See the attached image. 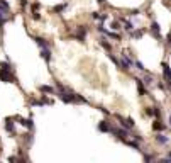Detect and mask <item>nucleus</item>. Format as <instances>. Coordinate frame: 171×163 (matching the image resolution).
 I'll return each mask as SVG.
<instances>
[{"instance_id": "1", "label": "nucleus", "mask_w": 171, "mask_h": 163, "mask_svg": "<svg viewBox=\"0 0 171 163\" xmlns=\"http://www.w3.org/2000/svg\"><path fill=\"white\" fill-rule=\"evenodd\" d=\"M56 94L65 104H88V99H85L83 95L75 94L70 87H65L61 83H56Z\"/></svg>"}, {"instance_id": "2", "label": "nucleus", "mask_w": 171, "mask_h": 163, "mask_svg": "<svg viewBox=\"0 0 171 163\" xmlns=\"http://www.w3.org/2000/svg\"><path fill=\"white\" fill-rule=\"evenodd\" d=\"M0 80L5 83H15V75H14V68H12L10 63L7 61H2L0 63Z\"/></svg>"}, {"instance_id": "3", "label": "nucleus", "mask_w": 171, "mask_h": 163, "mask_svg": "<svg viewBox=\"0 0 171 163\" xmlns=\"http://www.w3.org/2000/svg\"><path fill=\"white\" fill-rule=\"evenodd\" d=\"M110 134H114L117 139L122 141V143L132 136L131 131H129V129H126V128H122V126H112V128H110Z\"/></svg>"}, {"instance_id": "4", "label": "nucleus", "mask_w": 171, "mask_h": 163, "mask_svg": "<svg viewBox=\"0 0 171 163\" xmlns=\"http://www.w3.org/2000/svg\"><path fill=\"white\" fill-rule=\"evenodd\" d=\"M115 119L119 121V124H120V126H122V128H126V129H129V131H132V129H134V126H136L134 119H131V117H122V116L115 114Z\"/></svg>"}, {"instance_id": "5", "label": "nucleus", "mask_w": 171, "mask_h": 163, "mask_svg": "<svg viewBox=\"0 0 171 163\" xmlns=\"http://www.w3.org/2000/svg\"><path fill=\"white\" fill-rule=\"evenodd\" d=\"M86 34H88V29H86V26H76V29L73 31V37L75 39H78L80 43H83L85 41V37H86Z\"/></svg>"}, {"instance_id": "6", "label": "nucleus", "mask_w": 171, "mask_h": 163, "mask_svg": "<svg viewBox=\"0 0 171 163\" xmlns=\"http://www.w3.org/2000/svg\"><path fill=\"white\" fill-rule=\"evenodd\" d=\"M132 65H134V61L129 58V54H126V51L122 53V60L119 61V68L124 70V72H129V70L132 68Z\"/></svg>"}, {"instance_id": "7", "label": "nucleus", "mask_w": 171, "mask_h": 163, "mask_svg": "<svg viewBox=\"0 0 171 163\" xmlns=\"http://www.w3.org/2000/svg\"><path fill=\"white\" fill-rule=\"evenodd\" d=\"M53 104V99H48L44 95H41L39 99H32L31 100V106L32 107H43V106H51Z\"/></svg>"}, {"instance_id": "8", "label": "nucleus", "mask_w": 171, "mask_h": 163, "mask_svg": "<svg viewBox=\"0 0 171 163\" xmlns=\"http://www.w3.org/2000/svg\"><path fill=\"white\" fill-rule=\"evenodd\" d=\"M154 141H156V143L158 144H159V146H166V144H169V136L168 134H166V133H158V134L156 136H154Z\"/></svg>"}, {"instance_id": "9", "label": "nucleus", "mask_w": 171, "mask_h": 163, "mask_svg": "<svg viewBox=\"0 0 171 163\" xmlns=\"http://www.w3.org/2000/svg\"><path fill=\"white\" fill-rule=\"evenodd\" d=\"M15 121H19V124H22L24 128H27V129H34V121H32V117H29V119H24V117H20V116H15L14 117Z\"/></svg>"}, {"instance_id": "10", "label": "nucleus", "mask_w": 171, "mask_h": 163, "mask_svg": "<svg viewBox=\"0 0 171 163\" xmlns=\"http://www.w3.org/2000/svg\"><path fill=\"white\" fill-rule=\"evenodd\" d=\"M163 78L168 83V87H171V68L168 63H163Z\"/></svg>"}, {"instance_id": "11", "label": "nucleus", "mask_w": 171, "mask_h": 163, "mask_svg": "<svg viewBox=\"0 0 171 163\" xmlns=\"http://www.w3.org/2000/svg\"><path fill=\"white\" fill-rule=\"evenodd\" d=\"M14 117H7L5 119V131L10 133V134H14L15 133V122H14Z\"/></svg>"}, {"instance_id": "12", "label": "nucleus", "mask_w": 171, "mask_h": 163, "mask_svg": "<svg viewBox=\"0 0 171 163\" xmlns=\"http://www.w3.org/2000/svg\"><path fill=\"white\" fill-rule=\"evenodd\" d=\"M146 114L151 116V117H154V119H159L161 111H159V107H146Z\"/></svg>"}, {"instance_id": "13", "label": "nucleus", "mask_w": 171, "mask_h": 163, "mask_svg": "<svg viewBox=\"0 0 171 163\" xmlns=\"http://www.w3.org/2000/svg\"><path fill=\"white\" fill-rule=\"evenodd\" d=\"M153 129H154L156 133H161V131H168V126H166L164 122H161L159 119H156V121L153 122Z\"/></svg>"}, {"instance_id": "14", "label": "nucleus", "mask_w": 171, "mask_h": 163, "mask_svg": "<svg viewBox=\"0 0 171 163\" xmlns=\"http://www.w3.org/2000/svg\"><path fill=\"white\" fill-rule=\"evenodd\" d=\"M110 128H112V124L108 122V121H105V119H102L98 122V131L100 133H110Z\"/></svg>"}, {"instance_id": "15", "label": "nucleus", "mask_w": 171, "mask_h": 163, "mask_svg": "<svg viewBox=\"0 0 171 163\" xmlns=\"http://www.w3.org/2000/svg\"><path fill=\"white\" fill-rule=\"evenodd\" d=\"M91 17L97 20L98 24H102V22H105V20L108 19V14H105V12H95V14H91Z\"/></svg>"}, {"instance_id": "16", "label": "nucleus", "mask_w": 171, "mask_h": 163, "mask_svg": "<svg viewBox=\"0 0 171 163\" xmlns=\"http://www.w3.org/2000/svg\"><path fill=\"white\" fill-rule=\"evenodd\" d=\"M98 44L102 46L103 49H107L108 53H112V43H108V39H107V36H103V37H100L98 39Z\"/></svg>"}, {"instance_id": "17", "label": "nucleus", "mask_w": 171, "mask_h": 163, "mask_svg": "<svg viewBox=\"0 0 171 163\" xmlns=\"http://www.w3.org/2000/svg\"><path fill=\"white\" fill-rule=\"evenodd\" d=\"M151 32H153V36L156 37V39H161V27H159V24L158 22H153L151 24Z\"/></svg>"}, {"instance_id": "18", "label": "nucleus", "mask_w": 171, "mask_h": 163, "mask_svg": "<svg viewBox=\"0 0 171 163\" xmlns=\"http://www.w3.org/2000/svg\"><path fill=\"white\" fill-rule=\"evenodd\" d=\"M34 41H36V44L39 46L41 49H44V48H49V43H48V39H44V37H41V36H34Z\"/></svg>"}, {"instance_id": "19", "label": "nucleus", "mask_w": 171, "mask_h": 163, "mask_svg": "<svg viewBox=\"0 0 171 163\" xmlns=\"http://www.w3.org/2000/svg\"><path fill=\"white\" fill-rule=\"evenodd\" d=\"M120 20H122V29L124 31H127V32L134 31V22H132V20H129V19H120Z\"/></svg>"}, {"instance_id": "20", "label": "nucleus", "mask_w": 171, "mask_h": 163, "mask_svg": "<svg viewBox=\"0 0 171 163\" xmlns=\"http://www.w3.org/2000/svg\"><path fill=\"white\" fill-rule=\"evenodd\" d=\"M136 83H137V90H139L141 95H146L148 90H146V85H144V80L142 78H136Z\"/></svg>"}, {"instance_id": "21", "label": "nucleus", "mask_w": 171, "mask_h": 163, "mask_svg": "<svg viewBox=\"0 0 171 163\" xmlns=\"http://www.w3.org/2000/svg\"><path fill=\"white\" fill-rule=\"evenodd\" d=\"M39 92H43V94H56V87H51V85H41L39 87Z\"/></svg>"}, {"instance_id": "22", "label": "nucleus", "mask_w": 171, "mask_h": 163, "mask_svg": "<svg viewBox=\"0 0 171 163\" xmlns=\"http://www.w3.org/2000/svg\"><path fill=\"white\" fill-rule=\"evenodd\" d=\"M41 56L44 58L46 60V63H49V61H51V48H44V49H41Z\"/></svg>"}, {"instance_id": "23", "label": "nucleus", "mask_w": 171, "mask_h": 163, "mask_svg": "<svg viewBox=\"0 0 171 163\" xmlns=\"http://www.w3.org/2000/svg\"><path fill=\"white\" fill-rule=\"evenodd\" d=\"M142 80H144V83H146V85H148V87H151V85H154V83H156V78H154L151 73H146Z\"/></svg>"}, {"instance_id": "24", "label": "nucleus", "mask_w": 171, "mask_h": 163, "mask_svg": "<svg viewBox=\"0 0 171 163\" xmlns=\"http://www.w3.org/2000/svg\"><path fill=\"white\" fill-rule=\"evenodd\" d=\"M124 143H126L127 146H131V148H134V149H137V151H141V144H139V141H132V139H126L124 141Z\"/></svg>"}, {"instance_id": "25", "label": "nucleus", "mask_w": 171, "mask_h": 163, "mask_svg": "<svg viewBox=\"0 0 171 163\" xmlns=\"http://www.w3.org/2000/svg\"><path fill=\"white\" fill-rule=\"evenodd\" d=\"M129 34H131L132 39H137V37H141V36L144 34V31H142V29H134V31H131Z\"/></svg>"}, {"instance_id": "26", "label": "nucleus", "mask_w": 171, "mask_h": 163, "mask_svg": "<svg viewBox=\"0 0 171 163\" xmlns=\"http://www.w3.org/2000/svg\"><path fill=\"white\" fill-rule=\"evenodd\" d=\"M66 7H68V3H66V2H63V3H60V5H56V7H54V12H58V14H61V12H63L65 9H66Z\"/></svg>"}, {"instance_id": "27", "label": "nucleus", "mask_w": 171, "mask_h": 163, "mask_svg": "<svg viewBox=\"0 0 171 163\" xmlns=\"http://www.w3.org/2000/svg\"><path fill=\"white\" fill-rule=\"evenodd\" d=\"M0 9L9 12V10H10V5H9V2H5V0H0Z\"/></svg>"}, {"instance_id": "28", "label": "nucleus", "mask_w": 171, "mask_h": 163, "mask_svg": "<svg viewBox=\"0 0 171 163\" xmlns=\"http://www.w3.org/2000/svg\"><path fill=\"white\" fill-rule=\"evenodd\" d=\"M24 139H26L27 146H31L32 143H34V136H32V134H24Z\"/></svg>"}, {"instance_id": "29", "label": "nucleus", "mask_w": 171, "mask_h": 163, "mask_svg": "<svg viewBox=\"0 0 171 163\" xmlns=\"http://www.w3.org/2000/svg\"><path fill=\"white\" fill-rule=\"evenodd\" d=\"M144 160H146V161H156L158 158L154 156V155H148V153H144Z\"/></svg>"}, {"instance_id": "30", "label": "nucleus", "mask_w": 171, "mask_h": 163, "mask_svg": "<svg viewBox=\"0 0 171 163\" xmlns=\"http://www.w3.org/2000/svg\"><path fill=\"white\" fill-rule=\"evenodd\" d=\"M134 65L137 66V70H139V72H146V68H144V65H142V63H141V61H139V60H136V61H134Z\"/></svg>"}, {"instance_id": "31", "label": "nucleus", "mask_w": 171, "mask_h": 163, "mask_svg": "<svg viewBox=\"0 0 171 163\" xmlns=\"http://www.w3.org/2000/svg\"><path fill=\"white\" fill-rule=\"evenodd\" d=\"M119 29H120L119 22H117V20H114V22H112V31H119Z\"/></svg>"}, {"instance_id": "32", "label": "nucleus", "mask_w": 171, "mask_h": 163, "mask_svg": "<svg viewBox=\"0 0 171 163\" xmlns=\"http://www.w3.org/2000/svg\"><path fill=\"white\" fill-rule=\"evenodd\" d=\"M27 5H29V0H20V7H22V9H26Z\"/></svg>"}, {"instance_id": "33", "label": "nucleus", "mask_w": 171, "mask_h": 163, "mask_svg": "<svg viewBox=\"0 0 171 163\" xmlns=\"http://www.w3.org/2000/svg\"><path fill=\"white\" fill-rule=\"evenodd\" d=\"M32 19H34V20H39V19H41L39 12H32Z\"/></svg>"}, {"instance_id": "34", "label": "nucleus", "mask_w": 171, "mask_h": 163, "mask_svg": "<svg viewBox=\"0 0 171 163\" xmlns=\"http://www.w3.org/2000/svg\"><path fill=\"white\" fill-rule=\"evenodd\" d=\"M39 3H32V12H37V10H39Z\"/></svg>"}, {"instance_id": "35", "label": "nucleus", "mask_w": 171, "mask_h": 163, "mask_svg": "<svg viewBox=\"0 0 171 163\" xmlns=\"http://www.w3.org/2000/svg\"><path fill=\"white\" fill-rule=\"evenodd\" d=\"M100 111H102V112H103V114H105V116H108V114H110V112H108L107 109H103V107H100Z\"/></svg>"}, {"instance_id": "36", "label": "nucleus", "mask_w": 171, "mask_h": 163, "mask_svg": "<svg viewBox=\"0 0 171 163\" xmlns=\"http://www.w3.org/2000/svg\"><path fill=\"white\" fill-rule=\"evenodd\" d=\"M97 2L100 3V5H105V3H107V2H105V0H97Z\"/></svg>"}, {"instance_id": "37", "label": "nucleus", "mask_w": 171, "mask_h": 163, "mask_svg": "<svg viewBox=\"0 0 171 163\" xmlns=\"http://www.w3.org/2000/svg\"><path fill=\"white\" fill-rule=\"evenodd\" d=\"M166 156H168L169 160H171V149H169V151H168V155H166Z\"/></svg>"}, {"instance_id": "38", "label": "nucleus", "mask_w": 171, "mask_h": 163, "mask_svg": "<svg viewBox=\"0 0 171 163\" xmlns=\"http://www.w3.org/2000/svg\"><path fill=\"white\" fill-rule=\"evenodd\" d=\"M169 126H171V116H169Z\"/></svg>"}]
</instances>
